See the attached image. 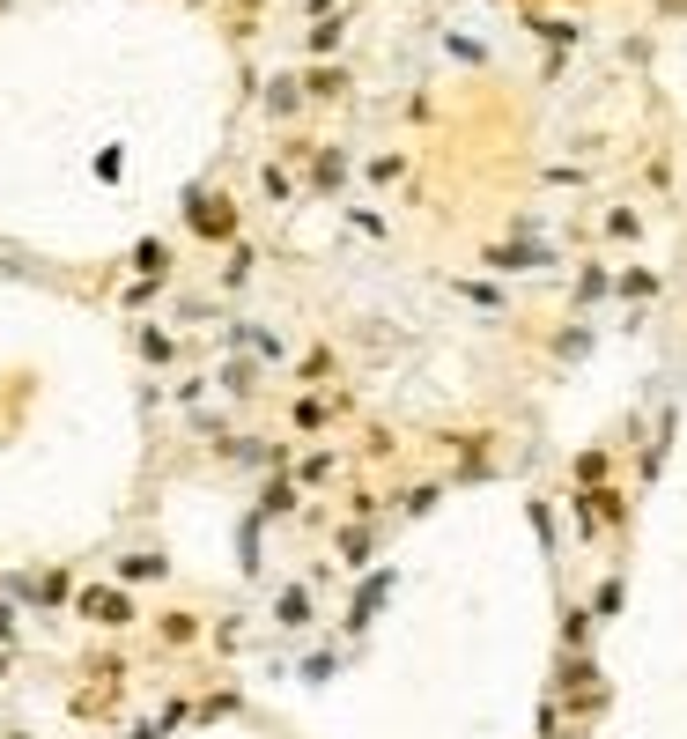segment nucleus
I'll return each instance as SVG.
<instances>
[{"label": "nucleus", "mask_w": 687, "mask_h": 739, "mask_svg": "<svg viewBox=\"0 0 687 739\" xmlns=\"http://www.w3.org/2000/svg\"><path fill=\"white\" fill-rule=\"evenodd\" d=\"M141 355L148 363H170V333H141Z\"/></svg>", "instance_id": "nucleus-2"}, {"label": "nucleus", "mask_w": 687, "mask_h": 739, "mask_svg": "<svg viewBox=\"0 0 687 739\" xmlns=\"http://www.w3.org/2000/svg\"><path fill=\"white\" fill-rule=\"evenodd\" d=\"M119 577H126V584H156V577H163V555H126Z\"/></svg>", "instance_id": "nucleus-1"}]
</instances>
